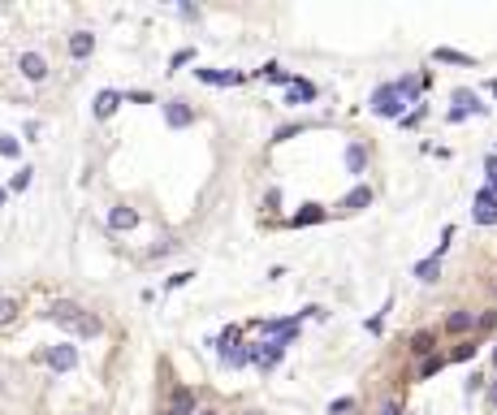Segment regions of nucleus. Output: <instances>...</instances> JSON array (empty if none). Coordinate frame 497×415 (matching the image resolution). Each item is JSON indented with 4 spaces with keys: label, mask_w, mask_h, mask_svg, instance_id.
Here are the masks:
<instances>
[{
    "label": "nucleus",
    "mask_w": 497,
    "mask_h": 415,
    "mask_svg": "<svg viewBox=\"0 0 497 415\" xmlns=\"http://www.w3.org/2000/svg\"><path fill=\"white\" fill-rule=\"evenodd\" d=\"M39 363H43L48 372H74L78 368V346L74 342H57V346L39 350Z\"/></svg>",
    "instance_id": "1"
},
{
    "label": "nucleus",
    "mask_w": 497,
    "mask_h": 415,
    "mask_svg": "<svg viewBox=\"0 0 497 415\" xmlns=\"http://www.w3.org/2000/svg\"><path fill=\"white\" fill-rule=\"evenodd\" d=\"M402 104H407V99L398 95L394 82H380V87L372 91V113H376V117H398V122H402Z\"/></svg>",
    "instance_id": "2"
},
{
    "label": "nucleus",
    "mask_w": 497,
    "mask_h": 415,
    "mask_svg": "<svg viewBox=\"0 0 497 415\" xmlns=\"http://www.w3.org/2000/svg\"><path fill=\"white\" fill-rule=\"evenodd\" d=\"M282 355H286V342H277V338H264V342H251V363L255 368H277L282 363Z\"/></svg>",
    "instance_id": "3"
},
{
    "label": "nucleus",
    "mask_w": 497,
    "mask_h": 415,
    "mask_svg": "<svg viewBox=\"0 0 497 415\" xmlns=\"http://www.w3.org/2000/svg\"><path fill=\"white\" fill-rule=\"evenodd\" d=\"M471 217H476V225H497V195H493L488 186H480V190H476V208H471Z\"/></svg>",
    "instance_id": "4"
},
{
    "label": "nucleus",
    "mask_w": 497,
    "mask_h": 415,
    "mask_svg": "<svg viewBox=\"0 0 497 415\" xmlns=\"http://www.w3.org/2000/svg\"><path fill=\"white\" fill-rule=\"evenodd\" d=\"M104 225L113 230V234H130V230L139 225V212H134L130 203H117V208H108V221H104Z\"/></svg>",
    "instance_id": "5"
},
{
    "label": "nucleus",
    "mask_w": 497,
    "mask_h": 415,
    "mask_svg": "<svg viewBox=\"0 0 497 415\" xmlns=\"http://www.w3.org/2000/svg\"><path fill=\"white\" fill-rule=\"evenodd\" d=\"M18 70L26 82H43L48 78V57H39V52H22L18 57Z\"/></svg>",
    "instance_id": "6"
},
{
    "label": "nucleus",
    "mask_w": 497,
    "mask_h": 415,
    "mask_svg": "<svg viewBox=\"0 0 497 415\" xmlns=\"http://www.w3.org/2000/svg\"><path fill=\"white\" fill-rule=\"evenodd\" d=\"M43 316H48L52 325H65V329H70V325L82 316V307H78V303H70V298H57V303H52V307L43 311Z\"/></svg>",
    "instance_id": "7"
},
{
    "label": "nucleus",
    "mask_w": 497,
    "mask_h": 415,
    "mask_svg": "<svg viewBox=\"0 0 497 415\" xmlns=\"http://www.w3.org/2000/svg\"><path fill=\"white\" fill-rule=\"evenodd\" d=\"M70 333H74V338H82V342H91V338H100V333H104V320L95 316V311H82V316L70 325Z\"/></svg>",
    "instance_id": "8"
},
{
    "label": "nucleus",
    "mask_w": 497,
    "mask_h": 415,
    "mask_svg": "<svg viewBox=\"0 0 497 415\" xmlns=\"http://www.w3.org/2000/svg\"><path fill=\"white\" fill-rule=\"evenodd\" d=\"M169 411H178V415H195V411H199L195 389H191V385H178V389L169 394Z\"/></svg>",
    "instance_id": "9"
},
{
    "label": "nucleus",
    "mask_w": 497,
    "mask_h": 415,
    "mask_svg": "<svg viewBox=\"0 0 497 415\" xmlns=\"http://www.w3.org/2000/svg\"><path fill=\"white\" fill-rule=\"evenodd\" d=\"M164 122H169L173 130H178V126H191V122H195L191 104H186V99H169V104H164Z\"/></svg>",
    "instance_id": "10"
},
{
    "label": "nucleus",
    "mask_w": 497,
    "mask_h": 415,
    "mask_svg": "<svg viewBox=\"0 0 497 415\" xmlns=\"http://www.w3.org/2000/svg\"><path fill=\"white\" fill-rule=\"evenodd\" d=\"M91 52H95V35H91V31H74V35H70V57H74V61H87Z\"/></svg>",
    "instance_id": "11"
},
{
    "label": "nucleus",
    "mask_w": 497,
    "mask_h": 415,
    "mask_svg": "<svg viewBox=\"0 0 497 415\" xmlns=\"http://www.w3.org/2000/svg\"><path fill=\"white\" fill-rule=\"evenodd\" d=\"M467 329H476V311H467V307H454L450 316H446V333H467Z\"/></svg>",
    "instance_id": "12"
},
{
    "label": "nucleus",
    "mask_w": 497,
    "mask_h": 415,
    "mask_svg": "<svg viewBox=\"0 0 497 415\" xmlns=\"http://www.w3.org/2000/svg\"><path fill=\"white\" fill-rule=\"evenodd\" d=\"M320 91H316V82H307V78H294L290 82V91H286V104H311Z\"/></svg>",
    "instance_id": "13"
},
{
    "label": "nucleus",
    "mask_w": 497,
    "mask_h": 415,
    "mask_svg": "<svg viewBox=\"0 0 497 415\" xmlns=\"http://www.w3.org/2000/svg\"><path fill=\"white\" fill-rule=\"evenodd\" d=\"M324 217H328V212H324L320 203H303V212H294V217H290V225H294V230H303V225H320Z\"/></svg>",
    "instance_id": "14"
},
{
    "label": "nucleus",
    "mask_w": 497,
    "mask_h": 415,
    "mask_svg": "<svg viewBox=\"0 0 497 415\" xmlns=\"http://www.w3.org/2000/svg\"><path fill=\"white\" fill-rule=\"evenodd\" d=\"M394 87H398V95H402V99H415V95L428 87V74H407V78H398Z\"/></svg>",
    "instance_id": "15"
},
{
    "label": "nucleus",
    "mask_w": 497,
    "mask_h": 415,
    "mask_svg": "<svg viewBox=\"0 0 497 415\" xmlns=\"http://www.w3.org/2000/svg\"><path fill=\"white\" fill-rule=\"evenodd\" d=\"M411 355H419V359L437 355V333H432V329H419V333L411 338Z\"/></svg>",
    "instance_id": "16"
},
{
    "label": "nucleus",
    "mask_w": 497,
    "mask_h": 415,
    "mask_svg": "<svg viewBox=\"0 0 497 415\" xmlns=\"http://www.w3.org/2000/svg\"><path fill=\"white\" fill-rule=\"evenodd\" d=\"M117 104H122V95H117V91H100V95H95V109H91V113L104 122V117H113V113H117Z\"/></svg>",
    "instance_id": "17"
},
{
    "label": "nucleus",
    "mask_w": 497,
    "mask_h": 415,
    "mask_svg": "<svg viewBox=\"0 0 497 415\" xmlns=\"http://www.w3.org/2000/svg\"><path fill=\"white\" fill-rule=\"evenodd\" d=\"M372 199H376V195H372V186H355V190L342 199V208H346V212H363Z\"/></svg>",
    "instance_id": "18"
},
{
    "label": "nucleus",
    "mask_w": 497,
    "mask_h": 415,
    "mask_svg": "<svg viewBox=\"0 0 497 415\" xmlns=\"http://www.w3.org/2000/svg\"><path fill=\"white\" fill-rule=\"evenodd\" d=\"M346 169H351L355 178L368 169V147H363V143H351V147H346Z\"/></svg>",
    "instance_id": "19"
},
{
    "label": "nucleus",
    "mask_w": 497,
    "mask_h": 415,
    "mask_svg": "<svg viewBox=\"0 0 497 415\" xmlns=\"http://www.w3.org/2000/svg\"><path fill=\"white\" fill-rule=\"evenodd\" d=\"M432 57L446 61V65H476V57H467V52H454V48H437Z\"/></svg>",
    "instance_id": "20"
},
{
    "label": "nucleus",
    "mask_w": 497,
    "mask_h": 415,
    "mask_svg": "<svg viewBox=\"0 0 497 415\" xmlns=\"http://www.w3.org/2000/svg\"><path fill=\"white\" fill-rule=\"evenodd\" d=\"M415 277H419V281H437V277H441V259H437V255L419 259V264H415Z\"/></svg>",
    "instance_id": "21"
},
{
    "label": "nucleus",
    "mask_w": 497,
    "mask_h": 415,
    "mask_svg": "<svg viewBox=\"0 0 497 415\" xmlns=\"http://www.w3.org/2000/svg\"><path fill=\"white\" fill-rule=\"evenodd\" d=\"M454 104H459V113H488L484 104L471 95V91H454Z\"/></svg>",
    "instance_id": "22"
},
{
    "label": "nucleus",
    "mask_w": 497,
    "mask_h": 415,
    "mask_svg": "<svg viewBox=\"0 0 497 415\" xmlns=\"http://www.w3.org/2000/svg\"><path fill=\"white\" fill-rule=\"evenodd\" d=\"M441 368H446V355H428V359L419 363V381H432Z\"/></svg>",
    "instance_id": "23"
},
{
    "label": "nucleus",
    "mask_w": 497,
    "mask_h": 415,
    "mask_svg": "<svg viewBox=\"0 0 497 415\" xmlns=\"http://www.w3.org/2000/svg\"><path fill=\"white\" fill-rule=\"evenodd\" d=\"M14 320H18V298L0 294V325H14Z\"/></svg>",
    "instance_id": "24"
},
{
    "label": "nucleus",
    "mask_w": 497,
    "mask_h": 415,
    "mask_svg": "<svg viewBox=\"0 0 497 415\" xmlns=\"http://www.w3.org/2000/svg\"><path fill=\"white\" fill-rule=\"evenodd\" d=\"M260 74H264V78H268V82H286V87H290V82H294V74H286V70H282V65H277V61H268V65H264V70H260Z\"/></svg>",
    "instance_id": "25"
},
{
    "label": "nucleus",
    "mask_w": 497,
    "mask_h": 415,
    "mask_svg": "<svg viewBox=\"0 0 497 415\" xmlns=\"http://www.w3.org/2000/svg\"><path fill=\"white\" fill-rule=\"evenodd\" d=\"M303 130H307L303 122H294V126H282L277 134H272V143H286V139H294V134H303Z\"/></svg>",
    "instance_id": "26"
},
{
    "label": "nucleus",
    "mask_w": 497,
    "mask_h": 415,
    "mask_svg": "<svg viewBox=\"0 0 497 415\" xmlns=\"http://www.w3.org/2000/svg\"><path fill=\"white\" fill-rule=\"evenodd\" d=\"M191 61H195V52H191V48H182V52H178V57L169 61V70L178 74V70H182V65H191Z\"/></svg>",
    "instance_id": "27"
},
{
    "label": "nucleus",
    "mask_w": 497,
    "mask_h": 415,
    "mask_svg": "<svg viewBox=\"0 0 497 415\" xmlns=\"http://www.w3.org/2000/svg\"><path fill=\"white\" fill-rule=\"evenodd\" d=\"M484 173H488V190L497 195V156H488V161H484Z\"/></svg>",
    "instance_id": "28"
},
{
    "label": "nucleus",
    "mask_w": 497,
    "mask_h": 415,
    "mask_svg": "<svg viewBox=\"0 0 497 415\" xmlns=\"http://www.w3.org/2000/svg\"><path fill=\"white\" fill-rule=\"evenodd\" d=\"M380 415H407V411H402L398 398H385V402H380Z\"/></svg>",
    "instance_id": "29"
},
{
    "label": "nucleus",
    "mask_w": 497,
    "mask_h": 415,
    "mask_svg": "<svg viewBox=\"0 0 497 415\" xmlns=\"http://www.w3.org/2000/svg\"><path fill=\"white\" fill-rule=\"evenodd\" d=\"M31 173H35V169H18V173H14V190H26V186H31Z\"/></svg>",
    "instance_id": "30"
},
{
    "label": "nucleus",
    "mask_w": 497,
    "mask_h": 415,
    "mask_svg": "<svg viewBox=\"0 0 497 415\" xmlns=\"http://www.w3.org/2000/svg\"><path fill=\"white\" fill-rule=\"evenodd\" d=\"M471 355H476V346H471V342H463V346H454V350H450V359H459V363H463V359H471Z\"/></svg>",
    "instance_id": "31"
},
{
    "label": "nucleus",
    "mask_w": 497,
    "mask_h": 415,
    "mask_svg": "<svg viewBox=\"0 0 497 415\" xmlns=\"http://www.w3.org/2000/svg\"><path fill=\"white\" fill-rule=\"evenodd\" d=\"M0 156H18V139H9V134H0Z\"/></svg>",
    "instance_id": "32"
},
{
    "label": "nucleus",
    "mask_w": 497,
    "mask_h": 415,
    "mask_svg": "<svg viewBox=\"0 0 497 415\" xmlns=\"http://www.w3.org/2000/svg\"><path fill=\"white\" fill-rule=\"evenodd\" d=\"M497 325V311H484V316H476V329H493Z\"/></svg>",
    "instance_id": "33"
},
{
    "label": "nucleus",
    "mask_w": 497,
    "mask_h": 415,
    "mask_svg": "<svg viewBox=\"0 0 497 415\" xmlns=\"http://www.w3.org/2000/svg\"><path fill=\"white\" fill-rule=\"evenodd\" d=\"M191 277H195V273H178V277H169V281H164V286H169V290H182V286H186Z\"/></svg>",
    "instance_id": "34"
},
{
    "label": "nucleus",
    "mask_w": 497,
    "mask_h": 415,
    "mask_svg": "<svg viewBox=\"0 0 497 415\" xmlns=\"http://www.w3.org/2000/svg\"><path fill=\"white\" fill-rule=\"evenodd\" d=\"M328 411H333V415H342V411H355V398H338V402L328 406Z\"/></svg>",
    "instance_id": "35"
},
{
    "label": "nucleus",
    "mask_w": 497,
    "mask_h": 415,
    "mask_svg": "<svg viewBox=\"0 0 497 415\" xmlns=\"http://www.w3.org/2000/svg\"><path fill=\"white\" fill-rule=\"evenodd\" d=\"M126 99H130V104H151V91H130Z\"/></svg>",
    "instance_id": "36"
},
{
    "label": "nucleus",
    "mask_w": 497,
    "mask_h": 415,
    "mask_svg": "<svg viewBox=\"0 0 497 415\" xmlns=\"http://www.w3.org/2000/svg\"><path fill=\"white\" fill-rule=\"evenodd\" d=\"M484 402H488V411H497V381H488V394H484Z\"/></svg>",
    "instance_id": "37"
},
{
    "label": "nucleus",
    "mask_w": 497,
    "mask_h": 415,
    "mask_svg": "<svg viewBox=\"0 0 497 415\" xmlns=\"http://www.w3.org/2000/svg\"><path fill=\"white\" fill-rule=\"evenodd\" d=\"M178 14H182L186 22H195V18H199V9H195V5H178Z\"/></svg>",
    "instance_id": "38"
},
{
    "label": "nucleus",
    "mask_w": 497,
    "mask_h": 415,
    "mask_svg": "<svg viewBox=\"0 0 497 415\" xmlns=\"http://www.w3.org/2000/svg\"><path fill=\"white\" fill-rule=\"evenodd\" d=\"M480 385H484V377H480V372H471V377H467V394H476Z\"/></svg>",
    "instance_id": "39"
},
{
    "label": "nucleus",
    "mask_w": 497,
    "mask_h": 415,
    "mask_svg": "<svg viewBox=\"0 0 497 415\" xmlns=\"http://www.w3.org/2000/svg\"><path fill=\"white\" fill-rule=\"evenodd\" d=\"M195 415H220V411H216V406H199Z\"/></svg>",
    "instance_id": "40"
},
{
    "label": "nucleus",
    "mask_w": 497,
    "mask_h": 415,
    "mask_svg": "<svg viewBox=\"0 0 497 415\" xmlns=\"http://www.w3.org/2000/svg\"><path fill=\"white\" fill-rule=\"evenodd\" d=\"M488 91H493V95H497V78H493V82H488Z\"/></svg>",
    "instance_id": "41"
},
{
    "label": "nucleus",
    "mask_w": 497,
    "mask_h": 415,
    "mask_svg": "<svg viewBox=\"0 0 497 415\" xmlns=\"http://www.w3.org/2000/svg\"><path fill=\"white\" fill-rule=\"evenodd\" d=\"M160 415H178V411H169V406H164V411H160Z\"/></svg>",
    "instance_id": "42"
},
{
    "label": "nucleus",
    "mask_w": 497,
    "mask_h": 415,
    "mask_svg": "<svg viewBox=\"0 0 497 415\" xmlns=\"http://www.w3.org/2000/svg\"><path fill=\"white\" fill-rule=\"evenodd\" d=\"M493 368H497V346H493Z\"/></svg>",
    "instance_id": "43"
},
{
    "label": "nucleus",
    "mask_w": 497,
    "mask_h": 415,
    "mask_svg": "<svg viewBox=\"0 0 497 415\" xmlns=\"http://www.w3.org/2000/svg\"><path fill=\"white\" fill-rule=\"evenodd\" d=\"M0 203H5V190H0Z\"/></svg>",
    "instance_id": "44"
},
{
    "label": "nucleus",
    "mask_w": 497,
    "mask_h": 415,
    "mask_svg": "<svg viewBox=\"0 0 497 415\" xmlns=\"http://www.w3.org/2000/svg\"><path fill=\"white\" fill-rule=\"evenodd\" d=\"M247 415H260V411H247Z\"/></svg>",
    "instance_id": "45"
}]
</instances>
